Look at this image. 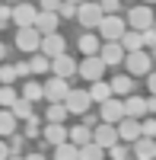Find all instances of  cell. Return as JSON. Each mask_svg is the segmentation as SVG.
<instances>
[{
    "instance_id": "cell-1",
    "label": "cell",
    "mask_w": 156,
    "mask_h": 160,
    "mask_svg": "<svg viewBox=\"0 0 156 160\" xmlns=\"http://www.w3.org/2000/svg\"><path fill=\"white\" fill-rule=\"evenodd\" d=\"M124 64H127V74L131 77H147L153 71V55L147 48H137V51H127L124 55Z\"/></svg>"
},
{
    "instance_id": "cell-2",
    "label": "cell",
    "mask_w": 156,
    "mask_h": 160,
    "mask_svg": "<svg viewBox=\"0 0 156 160\" xmlns=\"http://www.w3.org/2000/svg\"><path fill=\"white\" fill-rule=\"evenodd\" d=\"M96 29L102 32V38H105V42H118V38L124 35V29H127V22H124V16H118V13H105Z\"/></svg>"
},
{
    "instance_id": "cell-3",
    "label": "cell",
    "mask_w": 156,
    "mask_h": 160,
    "mask_svg": "<svg viewBox=\"0 0 156 160\" xmlns=\"http://www.w3.org/2000/svg\"><path fill=\"white\" fill-rule=\"evenodd\" d=\"M102 7H99V0H83L80 7H76V22L83 26V29H96V26L102 22Z\"/></svg>"
},
{
    "instance_id": "cell-4",
    "label": "cell",
    "mask_w": 156,
    "mask_h": 160,
    "mask_svg": "<svg viewBox=\"0 0 156 160\" xmlns=\"http://www.w3.org/2000/svg\"><path fill=\"white\" fill-rule=\"evenodd\" d=\"M153 10H150V3H140V7H131L127 10V16H124V22H127V29H137V32H144V29H150L153 26Z\"/></svg>"
},
{
    "instance_id": "cell-5",
    "label": "cell",
    "mask_w": 156,
    "mask_h": 160,
    "mask_svg": "<svg viewBox=\"0 0 156 160\" xmlns=\"http://www.w3.org/2000/svg\"><path fill=\"white\" fill-rule=\"evenodd\" d=\"M42 90H45V99H48V102H64V99H67V93H70V83H67V77L51 74L45 83H42Z\"/></svg>"
},
{
    "instance_id": "cell-6",
    "label": "cell",
    "mask_w": 156,
    "mask_h": 160,
    "mask_svg": "<svg viewBox=\"0 0 156 160\" xmlns=\"http://www.w3.org/2000/svg\"><path fill=\"white\" fill-rule=\"evenodd\" d=\"M76 74H80L83 80H102V74H105V61H102L99 55H86L80 64H76Z\"/></svg>"
},
{
    "instance_id": "cell-7",
    "label": "cell",
    "mask_w": 156,
    "mask_h": 160,
    "mask_svg": "<svg viewBox=\"0 0 156 160\" xmlns=\"http://www.w3.org/2000/svg\"><path fill=\"white\" fill-rule=\"evenodd\" d=\"M16 48L25 51V55H35L38 48H42V32L35 29V26H25V29L16 32Z\"/></svg>"
},
{
    "instance_id": "cell-8",
    "label": "cell",
    "mask_w": 156,
    "mask_h": 160,
    "mask_svg": "<svg viewBox=\"0 0 156 160\" xmlns=\"http://www.w3.org/2000/svg\"><path fill=\"white\" fill-rule=\"evenodd\" d=\"M64 106H67V112L70 115H83L89 112V106H93V99H89V90H73L67 93V99H64Z\"/></svg>"
},
{
    "instance_id": "cell-9",
    "label": "cell",
    "mask_w": 156,
    "mask_h": 160,
    "mask_svg": "<svg viewBox=\"0 0 156 160\" xmlns=\"http://www.w3.org/2000/svg\"><path fill=\"white\" fill-rule=\"evenodd\" d=\"M99 106H102V109H99V118H102V122H108V125H118L121 118H124V99L112 96V99L99 102Z\"/></svg>"
},
{
    "instance_id": "cell-10",
    "label": "cell",
    "mask_w": 156,
    "mask_h": 160,
    "mask_svg": "<svg viewBox=\"0 0 156 160\" xmlns=\"http://www.w3.org/2000/svg\"><path fill=\"white\" fill-rule=\"evenodd\" d=\"M93 141L99 144L102 151H108L112 144H118L121 138H118V128H115V125H108V122H99V125L93 128Z\"/></svg>"
},
{
    "instance_id": "cell-11",
    "label": "cell",
    "mask_w": 156,
    "mask_h": 160,
    "mask_svg": "<svg viewBox=\"0 0 156 160\" xmlns=\"http://www.w3.org/2000/svg\"><path fill=\"white\" fill-rule=\"evenodd\" d=\"M35 16H38V7L32 3H13V22H16V29H25V26H35Z\"/></svg>"
},
{
    "instance_id": "cell-12",
    "label": "cell",
    "mask_w": 156,
    "mask_h": 160,
    "mask_svg": "<svg viewBox=\"0 0 156 160\" xmlns=\"http://www.w3.org/2000/svg\"><path fill=\"white\" fill-rule=\"evenodd\" d=\"M42 55H48V58H57V55H64L67 51V42H64V35H57V32H48V35H42Z\"/></svg>"
},
{
    "instance_id": "cell-13",
    "label": "cell",
    "mask_w": 156,
    "mask_h": 160,
    "mask_svg": "<svg viewBox=\"0 0 156 160\" xmlns=\"http://www.w3.org/2000/svg\"><path fill=\"white\" fill-rule=\"evenodd\" d=\"M124 55L127 51L121 48V42H105L99 48V58L105 61V68H115V64H124Z\"/></svg>"
},
{
    "instance_id": "cell-14",
    "label": "cell",
    "mask_w": 156,
    "mask_h": 160,
    "mask_svg": "<svg viewBox=\"0 0 156 160\" xmlns=\"http://www.w3.org/2000/svg\"><path fill=\"white\" fill-rule=\"evenodd\" d=\"M115 128H118V138H121L124 144H134V141L140 138V118H131V115H124V118H121V122L115 125Z\"/></svg>"
},
{
    "instance_id": "cell-15",
    "label": "cell",
    "mask_w": 156,
    "mask_h": 160,
    "mask_svg": "<svg viewBox=\"0 0 156 160\" xmlns=\"http://www.w3.org/2000/svg\"><path fill=\"white\" fill-rule=\"evenodd\" d=\"M76 64H80V61H73L70 55H67V51H64V55H57V58H51V74H57V77H73L76 74Z\"/></svg>"
},
{
    "instance_id": "cell-16",
    "label": "cell",
    "mask_w": 156,
    "mask_h": 160,
    "mask_svg": "<svg viewBox=\"0 0 156 160\" xmlns=\"http://www.w3.org/2000/svg\"><path fill=\"white\" fill-rule=\"evenodd\" d=\"M42 141L51 144V148H57V144L67 141V128H64V122H48L42 128Z\"/></svg>"
},
{
    "instance_id": "cell-17",
    "label": "cell",
    "mask_w": 156,
    "mask_h": 160,
    "mask_svg": "<svg viewBox=\"0 0 156 160\" xmlns=\"http://www.w3.org/2000/svg\"><path fill=\"white\" fill-rule=\"evenodd\" d=\"M57 26H61V16L54 10H38V16H35V29L48 35V32H57Z\"/></svg>"
},
{
    "instance_id": "cell-18",
    "label": "cell",
    "mask_w": 156,
    "mask_h": 160,
    "mask_svg": "<svg viewBox=\"0 0 156 160\" xmlns=\"http://www.w3.org/2000/svg\"><path fill=\"white\" fill-rule=\"evenodd\" d=\"M131 154H134L137 160H153V157H156V138H144V135H140V138L131 144Z\"/></svg>"
},
{
    "instance_id": "cell-19",
    "label": "cell",
    "mask_w": 156,
    "mask_h": 160,
    "mask_svg": "<svg viewBox=\"0 0 156 160\" xmlns=\"http://www.w3.org/2000/svg\"><path fill=\"white\" fill-rule=\"evenodd\" d=\"M124 115H131V118H144L147 115V99L144 96H124Z\"/></svg>"
},
{
    "instance_id": "cell-20",
    "label": "cell",
    "mask_w": 156,
    "mask_h": 160,
    "mask_svg": "<svg viewBox=\"0 0 156 160\" xmlns=\"http://www.w3.org/2000/svg\"><path fill=\"white\" fill-rule=\"evenodd\" d=\"M67 141H73L76 144V148H83V144H89V141H93V128H89V125H73V128H67Z\"/></svg>"
},
{
    "instance_id": "cell-21",
    "label": "cell",
    "mask_w": 156,
    "mask_h": 160,
    "mask_svg": "<svg viewBox=\"0 0 156 160\" xmlns=\"http://www.w3.org/2000/svg\"><path fill=\"white\" fill-rule=\"evenodd\" d=\"M134 93V77L131 74H118L112 80V96H131Z\"/></svg>"
},
{
    "instance_id": "cell-22",
    "label": "cell",
    "mask_w": 156,
    "mask_h": 160,
    "mask_svg": "<svg viewBox=\"0 0 156 160\" xmlns=\"http://www.w3.org/2000/svg\"><path fill=\"white\" fill-rule=\"evenodd\" d=\"M19 96L29 99V102H38V99H45V90H42L38 80H25V83L19 87Z\"/></svg>"
},
{
    "instance_id": "cell-23",
    "label": "cell",
    "mask_w": 156,
    "mask_h": 160,
    "mask_svg": "<svg viewBox=\"0 0 156 160\" xmlns=\"http://www.w3.org/2000/svg\"><path fill=\"white\" fill-rule=\"evenodd\" d=\"M76 45H80L83 58H86V55H99V48H102V38H99V35H93V32H86V35H80V38H76Z\"/></svg>"
},
{
    "instance_id": "cell-24",
    "label": "cell",
    "mask_w": 156,
    "mask_h": 160,
    "mask_svg": "<svg viewBox=\"0 0 156 160\" xmlns=\"http://www.w3.org/2000/svg\"><path fill=\"white\" fill-rule=\"evenodd\" d=\"M89 99H93V102L112 99V83H105V80H93V87H89Z\"/></svg>"
},
{
    "instance_id": "cell-25",
    "label": "cell",
    "mask_w": 156,
    "mask_h": 160,
    "mask_svg": "<svg viewBox=\"0 0 156 160\" xmlns=\"http://www.w3.org/2000/svg\"><path fill=\"white\" fill-rule=\"evenodd\" d=\"M118 42H121L124 51H137V48H144V38H140L137 29H124V35L118 38Z\"/></svg>"
},
{
    "instance_id": "cell-26",
    "label": "cell",
    "mask_w": 156,
    "mask_h": 160,
    "mask_svg": "<svg viewBox=\"0 0 156 160\" xmlns=\"http://www.w3.org/2000/svg\"><path fill=\"white\" fill-rule=\"evenodd\" d=\"M54 160H80V148L73 141H64L54 148Z\"/></svg>"
},
{
    "instance_id": "cell-27",
    "label": "cell",
    "mask_w": 156,
    "mask_h": 160,
    "mask_svg": "<svg viewBox=\"0 0 156 160\" xmlns=\"http://www.w3.org/2000/svg\"><path fill=\"white\" fill-rule=\"evenodd\" d=\"M13 131H16V115L0 106V138H10Z\"/></svg>"
},
{
    "instance_id": "cell-28",
    "label": "cell",
    "mask_w": 156,
    "mask_h": 160,
    "mask_svg": "<svg viewBox=\"0 0 156 160\" xmlns=\"http://www.w3.org/2000/svg\"><path fill=\"white\" fill-rule=\"evenodd\" d=\"M29 68H32V74H48L51 71V58L42 55V51H35V55L29 58Z\"/></svg>"
},
{
    "instance_id": "cell-29",
    "label": "cell",
    "mask_w": 156,
    "mask_h": 160,
    "mask_svg": "<svg viewBox=\"0 0 156 160\" xmlns=\"http://www.w3.org/2000/svg\"><path fill=\"white\" fill-rule=\"evenodd\" d=\"M16 99H19V90L16 87H13V83H0V106H3V109H10Z\"/></svg>"
},
{
    "instance_id": "cell-30",
    "label": "cell",
    "mask_w": 156,
    "mask_h": 160,
    "mask_svg": "<svg viewBox=\"0 0 156 160\" xmlns=\"http://www.w3.org/2000/svg\"><path fill=\"white\" fill-rule=\"evenodd\" d=\"M10 112L16 115V118H22V122H25V118H32V115H35V112H32V102H29V99H22V96H19L16 102H13V106H10Z\"/></svg>"
},
{
    "instance_id": "cell-31",
    "label": "cell",
    "mask_w": 156,
    "mask_h": 160,
    "mask_svg": "<svg viewBox=\"0 0 156 160\" xmlns=\"http://www.w3.org/2000/svg\"><path fill=\"white\" fill-rule=\"evenodd\" d=\"M80 160H105V151H102L96 141H89V144L80 148Z\"/></svg>"
},
{
    "instance_id": "cell-32",
    "label": "cell",
    "mask_w": 156,
    "mask_h": 160,
    "mask_svg": "<svg viewBox=\"0 0 156 160\" xmlns=\"http://www.w3.org/2000/svg\"><path fill=\"white\" fill-rule=\"evenodd\" d=\"M70 112H67V106L64 102H48V112H45V118L48 122H64Z\"/></svg>"
},
{
    "instance_id": "cell-33",
    "label": "cell",
    "mask_w": 156,
    "mask_h": 160,
    "mask_svg": "<svg viewBox=\"0 0 156 160\" xmlns=\"http://www.w3.org/2000/svg\"><path fill=\"white\" fill-rule=\"evenodd\" d=\"M108 157H112V160H124V157H131V144H124V141L112 144V148H108Z\"/></svg>"
},
{
    "instance_id": "cell-34",
    "label": "cell",
    "mask_w": 156,
    "mask_h": 160,
    "mask_svg": "<svg viewBox=\"0 0 156 160\" xmlns=\"http://www.w3.org/2000/svg\"><path fill=\"white\" fill-rule=\"evenodd\" d=\"M19 74H16V64H0V83H16Z\"/></svg>"
},
{
    "instance_id": "cell-35",
    "label": "cell",
    "mask_w": 156,
    "mask_h": 160,
    "mask_svg": "<svg viewBox=\"0 0 156 160\" xmlns=\"http://www.w3.org/2000/svg\"><path fill=\"white\" fill-rule=\"evenodd\" d=\"M140 135H144V138H156V118L153 115L140 118Z\"/></svg>"
},
{
    "instance_id": "cell-36",
    "label": "cell",
    "mask_w": 156,
    "mask_h": 160,
    "mask_svg": "<svg viewBox=\"0 0 156 160\" xmlns=\"http://www.w3.org/2000/svg\"><path fill=\"white\" fill-rule=\"evenodd\" d=\"M140 38H144V48L150 51V55H156V29H153V26L140 32Z\"/></svg>"
},
{
    "instance_id": "cell-37",
    "label": "cell",
    "mask_w": 156,
    "mask_h": 160,
    "mask_svg": "<svg viewBox=\"0 0 156 160\" xmlns=\"http://www.w3.org/2000/svg\"><path fill=\"white\" fill-rule=\"evenodd\" d=\"M25 138H42V125H38V115L25 118Z\"/></svg>"
},
{
    "instance_id": "cell-38",
    "label": "cell",
    "mask_w": 156,
    "mask_h": 160,
    "mask_svg": "<svg viewBox=\"0 0 156 160\" xmlns=\"http://www.w3.org/2000/svg\"><path fill=\"white\" fill-rule=\"evenodd\" d=\"M54 13H57L61 19H76V7H73V3H67V0H61V7H57Z\"/></svg>"
},
{
    "instance_id": "cell-39",
    "label": "cell",
    "mask_w": 156,
    "mask_h": 160,
    "mask_svg": "<svg viewBox=\"0 0 156 160\" xmlns=\"http://www.w3.org/2000/svg\"><path fill=\"white\" fill-rule=\"evenodd\" d=\"M25 141H29L25 135H16V131H13V135H10V154H22Z\"/></svg>"
},
{
    "instance_id": "cell-40",
    "label": "cell",
    "mask_w": 156,
    "mask_h": 160,
    "mask_svg": "<svg viewBox=\"0 0 156 160\" xmlns=\"http://www.w3.org/2000/svg\"><path fill=\"white\" fill-rule=\"evenodd\" d=\"M10 22H13V7H7V3H0V29H7Z\"/></svg>"
},
{
    "instance_id": "cell-41",
    "label": "cell",
    "mask_w": 156,
    "mask_h": 160,
    "mask_svg": "<svg viewBox=\"0 0 156 160\" xmlns=\"http://www.w3.org/2000/svg\"><path fill=\"white\" fill-rule=\"evenodd\" d=\"M99 7H102V13H118L121 0H99Z\"/></svg>"
},
{
    "instance_id": "cell-42",
    "label": "cell",
    "mask_w": 156,
    "mask_h": 160,
    "mask_svg": "<svg viewBox=\"0 0 156 160\" xmlns=\"http://www.w3.org/2000/svg\"><path fill=\"white\" fill-rule=\"evenodd\" d=\"M80 118H83V125H89V128H96V125L102 122V118H99V115H93V112H83Z\"/></svg>"
},
{
    "instance_id": "cell-43",
    "label": "cell",
    "mask_w": 156,
    "mask_h": 160,
    "mask_svg": "<svg viewBox=\"0 0 156 160\" xmlns=\"http://www.w3.org/2000/svg\"><path fill=\"white\" fill-rule=\"evenodd\" d=\"M16 74H19V77H32V68H29V61H19V64H16Z\"/></svg>"
},
{
    "instance_id": "cell-44",
    "label": "cell",
    "mask_w": 156,
    "mask_h": 160,
    "mask_svg": "<svg viewBox=\"0 0 156 160\" xmlns=\"http://www.w3.org/2000/svg\"><path fill=\"white\" fill-rule=\"evenodd\" d=\"M147 87H150V93L156 96V71H150V74H147Z\"/></svg>"
},
{
    "instance_id": "cell-45",
    "label": "cell",
    "mask_w": 156,
    "mask_h": 160,
    "mask_svg": "<svg viewBox=\"0 0 156 160\" xmlns=\"http://www.w3.org/2000/svg\"><path fill=\"white\" fill-rule=\"evenodd\" d=\"M57 7H61V0H42L38 10H57Z\"/></svg>"
},
{
    "instance_id": "cell-46",
    "label": "cell",
    "mask_w": 156,
    "mask_h": 160,
    "mask_svg": "<svg viewBox=\"0 0 156 160\" xmlns=\"http://www.w3.org/2000/svg\"><path fill=\"white\" fill-rule=\"evenodd\" d=\"M7 157H10V141L0 138V160H7Z\"/></svg>"
},
{
    "instance_id": "cell-47",
    "label": "cell",
    "mask_w": 156,
    "mask_h": 160,
    "mask_svg": "<svg viewBox=\"0 0 156 160\" xmlns=\"http://www.w3.org/2000/svg\"><path fill=\"white\" fill-rule=\"evenodd\" d=\"M147 115H156V96L150 93V99H147Z\"/></svg>"
},
{
    "instance_id": "cell-48",
    "label": "cell",
    "mask_w": 156,
    "mask_h": 160,
    "mask_svg": "<svg viewBox=\"0 0 156 160\" xmlns=\"http://www.w3.org/2000/svg\"><path fill=\"white\" fill-rule=\"evenodd\" d=\"M25 160H48V157H45L42 151H35V154H29V157H25Z\"/></svg>"
},
{
    "instance_id": "cell-49",
    "label": "cell",
    "mask_w": 156,
    "mask_h": 160,
    "mask_svg": "<svg viewBox=\"0 0 156 160\" xmlns=\"http://www.w3.org/2000/svg\"><path fill=\"white\" fill-rule=\"evenodd\" d=\"M3 58H7V45L0 42V61H3Z\"/></svg>"
},
{
    "instance_id": "cell-50",
    "label": "cell",
    "mask_w": 156,
    "mask_h": 160,
    "mask_svg": "<svg viewBox=\"0 0 156 160\" xmlns=\"http://www.w3.org/2000/svg\"><path fill=\"white\" fill-rule=\"evenodd\" d=\"M7 160H25V157H19V154H10V157H7Z\"/></svg>"
},
{
    "instance_id": "cell-51",
    "label": "cell",
    "mask_w": 156,
    "mask_h": 160,
    "mask_svg": "<svg viewBox=\"0 0 156 160\" xmlns=\"http://www.w3.org/2000/svg\"><path fill=\"white\" fill-rule=\"evenodd\" d=\"M67 3H73V7H80V3H83V0H67Z\"/></svg>"
},
{
    "instance_id": "cell-52",
    "label": "cell",
    "mask_w": 156,
    "mask_h": 160,
    "mask_svg": "<svg viewBox=\"0 0 156 160\" xmlns=\"http://www.w3.org/2000/svg\"><path fill=\"white\" fill-rule=\"evenodd\" d=\"M124 160H137V157H134V154H131V157H124Z\"/></svg>"
},
{
    "instance_id": "cell-53",
    "label": "cell",
    "mask_w": 156,
    "mask_h": 160,
    "mask_svg": "<svg viewBox=\"0 0 156 160\" xmlns=\"http://www.w3.org/2000/svg\"><path fill=\"white\" fill-rule=\"evenodd\" d=\"M7 3H19V0H7Z\"/></svg>"
},
{
    "instance_id": "cell-54",
    "label": "cell",
    "mask_w": 156,
    "mask_h": 160,
    "mask_svg": "<svg viewBox=\"0 0 156 160\" xmlns=\"http://www.w3.org/2000/svg\"><path fill=\"white\" fill-rule=\"evenodd\" d=\"M144 3H156V0H144Z\"/></svg>"
},
{
    "instance_id": "cell-55",
    "label": "cell",
    "mask_w": 156,
    "mask_h": 160,
    "mask_svg": "<svg viewBox=\"0 0 156 160\" xmlns=\"http://www.w3.org/2000/svg\"><path fill=\"white\" fill-rule=\"evenodd\" d=\"M153 29H156V19H153Z\"/></svg>"
},
{
    "instance_id": "cell-56",
    "label": "cell",
    "mask_w": 156,
    "mask_h": 160,
    "mask_svg": "<svg viewBox=\"0 0 156 160\" xmlns=\"http://www.w3.org/2000/svg\"><path fill=\"white\" fill-rule=\"evenodd\" d=\"M0 3H3V0H0Z\"/></svg>"
},
{
    "instance_id": "cell-57",
    "label": "cell",
    "mask_w": 156,
    "mask_h": 160,
    "mask_svg": "<svg viewBox=\"0 0 156 160\" xmlns=\"http://www.w3.org/2000/svg\"><path fill=\"white\" fill-rule=\"evenodd\" d=\"M153 160H156V157H153Z\"/></svg>"
}]
</instances>
